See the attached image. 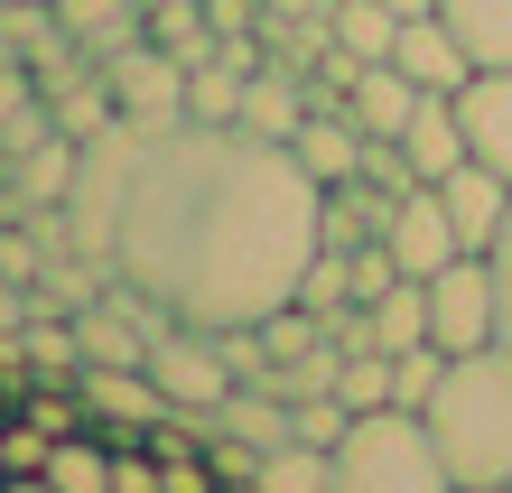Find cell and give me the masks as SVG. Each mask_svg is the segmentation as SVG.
Masks as SVG:
<instances>
[{
	"label": "cell",
	"mask_w": 512,
	"mask_h": 493,
	"mask_svg": "<svg viewBox=\"0 0 512 493\" xmlns=\"http://www.w3.org/2000/svg\"><path fill=\"white\" fill-rule=\"evenodd\" d=\"M317 177L243 121H112L75 168V252L187 326H252L317 261Z\"/></svg>",
	"instance_id": "cell-1"
},
{
	"label": "cell",
	"mask_w": 512,
	"mask_h": 493,
	"mask_svg": "<svg viewBox=\"0 0 512 493\" xmlns=\"http://www.w3.org/2000/svg\"><path fill=\"white\" fill-rule=\"evenodd\" d=\"M429 447L447 456V475L466 484H512V345L447 354V373L429 391Z\"/></svg>",
	"instance_id": "cell-2"
},
{
	"label": "cell",
	"mask_w": 512,
	"mask_h": 493,
	"mask_svg": "<svg viewBox=\"0 0 512 493\" xmlns=\"http://www.w3.org/2000/svg\"><path fill=\"white\" fill-rule=\"evenodd\" d=\"M326 493H457V475L429 447V419L419 410H364L336 438V484Z\"/></svg>",
	"instance_id": "cell-3"
},
{
	"label": "cell",
	"mask_w": 512,
	"mask_h": 493,
	"mask_svg": "<svg viewBox=\"0 0 512 493\" xmlns=\"http://www.w3.org/2000/svg\"><path fill=\"white\" fill-rule=\"evenodd\" d=\"M429 345H447V354L503 345V307H494V261L485 252H457L447 270H429Z\"/></svg>",
	"instance_id": "cell-4"
},
{
	"label": "cell",
	"mask_w": 512,
	"mask_h": 493,
	"mask_svg": "<svg viewBox=\"0 0 512 493\" xmlns=\"http://www.w3.org/2000/svg\"><path fill=\"white\" fill-rule=\"evenodd\" d=\"M149 382L168 391V410H215V400L233 391V373H224V345H215V326H159L149 335Z\"/></svg>",
	"instance_id": "cell-5"
},
{
	"label": "cell",
	"mask_w": 512,
	"mask_h": 493,
	"mask_svg": "<svg viewBox=\"0 0 512 493\" xmlns=\"http://www.w3.org/2000/svg\"><path fill=\"white\" fill-rule=\"evenodd\" d=\"M112 84V103H122V121H187V66H177L168 47H131V56H112L103 66Z\"/></svg>",
	"instance_id": "cell-6"
},
{
	"label": "cell",
	"mask_w": 512,
	"mask_h": 493,
	"mask_svg": "<svg viewBox=\"0 0 512 493\" xmlns=\"http://www.w3.org/2000/svg\"><path fill=\"white\" fill-rule=\"evenodd\" d=\"M382 242H391V261H401L410 280H429V270H447V261L466 252V242H457V224H447V205H438V187H410L401 205H391Z\"/></svg>",
	"instance_id": "cell-7"
},
{
	"label": "cell",
	"mask_w": 512,
	"mask_h": 493,
	"mask_svg": "<svg viewBox=\"0 0 512 493\" xmlns=\"http://www.w3.org/2000/svg\"><path fill=\"white\" fill-rule=\"evenodd\" d=\"M457 121H466V159L512 177V66H475L457 84Z\"/></svg>",
	"instance_id": "cell-8"
},
{
	"label": "cell",
	"mask_w": 512,
	"mask_h": 493,
	"mask_svg": "<svg viewBox=\"0 0 512 493\" xmlns=\"http://www.w3.org/2000/svg\"><path fill=\"white\" fill-rule=\"evenodd\" d=\"M391 66H401L419 94H457V84L475 75V56H466V38L438 10H419V19H401V38H391Z\"/></svg>",
	"instance_id": "cell-9"
},
{
	"label": "cell",
	"mask_w": 512,
	"mask_h": 493,
	"mask_svg": "<svg viewBox=\"0 0 512 493\" xmlns=\"http://www.w3.org/2000/svg\"><path fill=\"white\" fill-rule=\"evenodd\" d=\"M438 205H447V224H457L466 252H494V233L512 214V177H494L485 159H466L457 177H438Z\"/></svg>",
	"instance_id": "cell-10"
},
{
	"label": "cell",
	"mask_w": 512,
	"mask_h": 493,
	"mask_svg": "<svg viewBox=\"0 0 512 493\" xmlns=\"http://www.w3.org/2000/svg\"><path fill=\"white\" fill-rule=\"evenodd\" d=\"M56 19L84 47V66H112V56H131L149 38V0H56Z\"/></svg>",
	"instance_id": "cell-11"
},
{
	"label": "cell",
	"mask_w": 512,
	"mask_h": 493,
	"mask_svg": "<svg viewBox=\"0 0 512 493\" xmlns=\"http://www.w3.org/2000/svg\"><path fill=\"white\" fill-rule=\"evenodd\" d=\"M345 112H354V131H364V140H401V131H410V112H419V84L391 66V56H382V66H354Z\"/></svg>",
	"instance_id": "cell-12"
},
{
	"label": "cell",
	"mask_w": 512,
	"mask_h": 493,
	"mask_svg": "<svg viewBox=\"0 0 512 493\" xmlns=\"http://www.w3.org/2000/svg\"><path fill=\"white\" fill-rule=\"evenodd\" d=\"M289 149H298V168H308L317 187H345V177L364 168V131H354V112H345V103H317L308 121H298V140H289Z\"/></svg>",
	"instance_id": "cell-13"
},
{
	"label": "cell",
	"mask_w": 512,
	"mask_h": 493,
	"mask_svg": "<svg viewBox=\"0 0 512 493\" xmlns=\"http://www.w3.org/2000/svg\"><path fill=\"white\" fill-rule=\"evenodd\" d=\"M401 149H410V168L429 177V187H438V177H457V168H466V121H457V94H419Z\"/></svg>",
	"instance_id": "cell-14"
},
{
	"label": "cell",
	"mask_w": 512,
	"mask_h": 493,
	"mask_svg": "<svg viewBox=\"0 0 512 493\" xmlns=\"http://www.w3.org/2000/svg\"><path fill=\"white\" fill-rule=\"evenodd\" d=\"M215 419H224V438H243V447H261V456L298 438V410H289L270 382H233V391L215 400Z\"/></svg>",
	"instance_id": "cell-15"
},
{
	"label": "cell",
	"mask_w": 512,
	"mask_h": 493,
	"mask_svg": "<svg viewBox=\"0 0 512 493\" xmlns=\"http://www.w3.org/2000/svg\"><path fill=\"white\" fill-rule=\"evenodd\" d=\"M317 103L289 84V66H252V84H243V131H261V140H298V121H308Z\"/></svg>",
	"instance_id": "cell-16"
},
{
	"label": "cell",
	"mask_w": 512,
	"mask_h": 493,
	"mask_svg": "<svg viewBox=\"0 0 512 493\" xmlns=\"http://www.w3.org/2000/svg\"><path fill=\"white\" fill-rule=\"evenodd\" d=\"M75 168H84V140H66V131H47L38 149H19V196H28V214H38V205H66L75 196Z\"/></svg>",
	"instance_id": "cell-17"
},
{
	"label": "cell",
	"mask_w": 512,
	"mask_h": 493,
	"mask_svg": "<svg viewBox=\"0 0 512 493\" xmlns=\"http://www.w3.org/2000/svg\"><path fill=\"white\" fill-rule=\"evenodd\" d=\"M149 47H168L177 66H205L224 47V28L205 19V0H149Z\"/></svg>",
	"instance_id": "cell-18"
},
{
	"label": "cell",
	"mask_w": 512,
	"mask_h": 493,
	"mask_svg": "<svg viewBox=\"0 0 512 493\" xmlns=\"http://www.w3.org/2000/svg\"><path fill=\"white\" fill-rule=\"evenodd\" d=\"M391 38H401V19H391L382 0H336V10H326V47H345L354 66H382Z\"/></svg>",
	"instance_id": "cell-19"
},
{
	"label": "cell",
	"mask_w": 512,
	"mask_h": 493,
	"mask_svg": "<svg viewBox=\"0 0 512 493\" xmlns=\"http://www.w3.org/2000/svg\"><path fill=\"white\" fill-rule=\"evenodd\" d=\"M438 19L466 38L475 66H512V0H438Z\"/></svg>",
	"instance_id": "cell-20"
},
{
	"label": "cell",
	"mask_w": 512,
	"mask_h": 493,
	"mask_svg": "<svg viewBox=\"0 0 512 493\" xmlns=\"http://www.w3.org/2000/svg\"><path fill=\"white\" fill-rule=\"evenodd\" d=\"M373 345H382V354L429 345V280H391V289L373 298Z\"/></svg>",
	"instance_id": "cell-21"
},
{
	"label": "cell",
	"mask_w": 512,
	"mask_h": 493,
	"mask_svg": "<svg viewBox=\"0 0 512 493\" xmlns=\"http://www.w3.org/2000/svg\"><path fill=\"white\" fill-rule=\"evenodd\" d=\"M47 484L56 493H112V438H103V428H94V438H84V428L56 438L47 447Z\"/></svg>",
	"instance_id": "cell-22"
},
{
	"label": "cell",
	"mask_w": 512,
	"mask_h": 493,
	"mask_svg": "<svg viewBox=\"0 0 512 493\" xmlns=\"http://www.w3.org/2000/svg\"><path fill=\"white\" fill-rule=\"evenodd\" d=\"M326 484H336V447L289 438V447H270V456H261V493H326Z\"/></svg>",
	"instance_id": "cell-23"
},
{
	"label": "cell",
	"mask_w": 512,
	"mask_h": 493,
	"mask_svg": "<svg viewBox=\"0 0 512 493\" xmlns=\"http://www.w3.org/2000/svg\"><path fill=\"white\" fill-rule=\"evenodd\" d=\"M336 400H345L354 419H364V410H391V354H382V345L345 354V373H336Z\"/></svg>",
	"instance_id": "cell-24"
},
{
	"label": "cell",
	"mask_w": 512,
	"mask_h": 493,
	"mask_svg": "<svg viewBox=\"0 0 512 493\" xmlns=\"http://www.w3.org/2000/svg\"><path fill=\"white\" fill-rule=\"evenodd\" d=\"M438 373H447V345H410V354H391V410H429Z\"/></svg>",
	"instance_id": "cell-25"
},
{
	"label": "cell",
	"mask_w": 512,
	"mask_h": 493,
	"mask_svg": "<svg viewBox=\"0 0 512 493\" xmlns=\"http://www.w3.org/2000/svg\"><path fill=\"white\" fill-rule=\"evenodd\" d=\"M298 307H308V317H336V307H354V280H345V252H326V242H317V261L298 270Z\"/></svg>",
	"instance_id": "cell-26"
},
{
	"label": "cell",
	"mask_w": 512,
	"mask_h": 493,
	"mask_svg": "<svg viewBox=\"0 0 512 493\" xmlns=\"http://www.w3.org/2000/svg\"><path fill=\"white\" fill-rule=\"evenodd\" d=\"M47 447H56V428H38V419H10L0 428V475H47Z\"/></svg>",
	"instance_id": "cell-27"
},
{
	"label": "cell",
	"mask_w": 512,
	"mask_h": 493,
	"mask_svg": "<svg viewBox=\"0 0 512 493\" xmlns=\"http://www.w3.org/2000/svg\"><path fill=\"white\" fill-rule=\"evenodd\" d=\"M289 410H298V438H308V447H336L345 428H354V410H345L336 391H317V400H289Z\"/></svg>",
	"instance_id": "cell-28"
},
{
	"label": "cell",
	"mask_w": 512,
	"mask_h": 493,
	"mask_svg": "<svg viewBox=\"0 0 512 493\" xmlns=\"http://www.w3.org/2000/svg\"><path fill=\"white\" fill-rule=\"evenodd\" d=\"M112 493H159V456L149 447H112Z\"/></svg>",
	"instance_id": "cell-29"
},
{
	"label": "cell",
	"mask_w": 512,
	"mask_h": 493,
	"mask_svg": "<svg viewBox=\"0 0 512 493\" xmlns=\"http://www.w3.org/2000/svg\"><path fill=\"white\" fill-rule=\"evenodd\" d=\"M494 307H503V345H512V214H503V233H494Z\"/></svg>",
	"instance_id": "cell-30"
},
{
	"label": "cell",
	"mask_w": 512,
	"mask_h": 493,
	"mask_svg": "<svg viewBox=\"0 0 512 493\" xmlns=\"http://www.w3.org/2000/svg\"><path fill=\"white\" fill-rule=\"evenodd\" d=\"M205 19H215L224 38H243V28H261V10H252V0H205Z\"/></svg>",
	"instance_id": "cell-31"
},
{
	"label": "cell",
	"mask_w": 512,
	"mask_h": 493,
	"mask_svg": "<svg viewBox=\"0 0 512 493\" xmlns=\"http://www.w3.org/2000/svg\"><path fill=\"white\" fill-rule=\"evenodd\" d=\"M0 493H56L47 475H0Z\"/></svg>",
	"instance_id": "cell-32"
},
{
	"label": "cell",
	"mask_w": 512,
	"mask_h": 493,
	"mask_svg": "<svg viewBox=\"0 0 512 493\" xmlns=\"http://www.w3.org/2000/svg\"><path fill=\"white\" fill-rule=\"evenodd\" d=\"M382 10H391V19H419V10H438V0H382Z\"/></svg>",
	"instance_id": "cell-33"
},
{
	"label": "cell",
	"mask_w": 512,
	"mask_h": 493,
	"mask_svg": "<svg viewBox=\"0 0 512 493\" xmlns=\"http://www.w3.org/2000/svg\"><path fill=\"white\" fill-rule=\"evenodd\" d=\"M466 493H512V484H466Z\"/></svg>",
	"instance_id": "cell-34"
}]
</instances>
